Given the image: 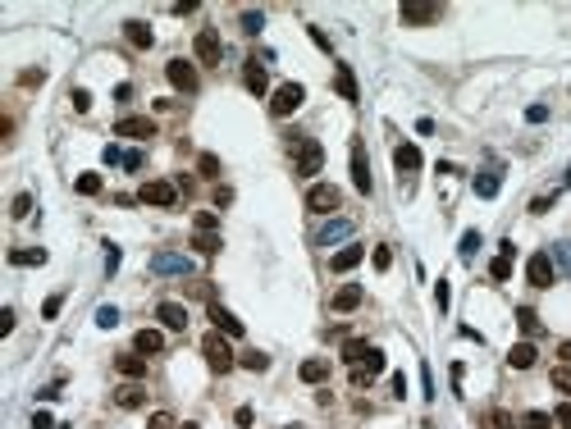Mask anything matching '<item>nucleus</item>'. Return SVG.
<instances>
[{"mask_svg":"<svg viewBox=\"0 0 571 429\" xmlns=\"http://www.w3.org/2000/svg\"><path fill=\"white\" fill-rule=\"evenodd\" d=\"M119 260H124V251L114 247V242H105V274H114V270H119Z\"/></svg>","mask_w":571,"mask_h":429,"instance_id":"nucleus-46","label":"nucleus"},{"mask_svg":"<svg viewBox=\"0 0 571 429\" xmlns=\"http://www.w3.org/2000/svg\"><path fill=\"white\" fill-rule=\"evenodd\" d=\"M338 206H343V192H338L334 183H315V188L306 192V210H315V214H329Z\"/></svg>","mask_w":571,"mask_h":429,"instance_id":"nucleus-7","label":"nucleus"},{"mask_svg":"<svg viewBox=\"0 0 571 429\" xmlns=\"http://www.w3.org/2000/svg\"><path fill=\"white\" fill-rule=\"evenodd\" d=\"M138 201H147V206H174V201H179V188L164 183V179H151V183H142Z\"/></svg>","mask_w":571,"mask_h":429,"instance_id":"nucleus-10","label":"nucleus"},{"mask_svg":"<svg viewBox=\"0 0 571 429\" xmlns=\"http://www.w3.org/2000/svg\"><path fill=\"white\" fill-rule=\"evenodd\" d=\"M548 256H553V265L571 279V242H553V251H548Z\"/></svg>","mask_w":571,"mask_h":429,"instance_id":"nucleus-33","label":"nucleus"},{"mask_svg":"<svg viewBox=\"0 0 571 429\" xmlns=\"http://www.w3.org/2000/svg\"><path fill=\"white\" fill-rule=\"evenodd\" d=\"M334 92L338 96H343V101H361V92H356V78H352V69H347V64H338V69H334Z\"/></svg>","mask_w":571,"mask_h":429,"instance_id":"nucleus-19","label":"nucleus"},{"mask_svg":"<svg viewBox=\"0 0 571 429\" xmlns=\"http://www.w3.org/2000/svg\"><path fill=\"white\" fill-rule=\"evenodd\" d=\"M192 51H197V60H201V64H220V55H224V42H220L215 28H201L197 42H192Z\"/></svg>","mask_w":571,"mask_h":429,"instance_id":"nucleus-9","label":"nucleus"},{"mask_svg":"<svg viewBox=\"0 0 571 429\" xmlns=\"http://www.w3.org/2000/svg\"><path fill=\"white\" fill-rule=\"evenodd\" d=\"M210 320H215V329H220V334H229V338H243V334H247V325H243L238 315H229L220 301H210Z\"/></svg>","mask_w":571,"mask_h":429,"instance_id":"nucleus-16","label":"nucleus"},{"mask_svg":"<svg viewBox=\"0 0 571 429\" xmlns=\"http://www.w3.org/2000/svg\"><path fill=\"white\" fill-rule=\"evenodd\" d=\"M260 28H265V14H260V9H243V32L256 37Z\"/></svg>","mask_w":571,"mask_h":429,"instance_id":"nucleus-39","label":"nucleus"},{"mask_svg":"<svg viewBox=\"0 0 571 429\" xmlns=\"http://www.w3.org/2000/svg\"><path fill=\"white\" fill-rule=\"evenodd\" d=\"M302 101H306V87H302V83H279L275 96H270V114L288 119L293 110H302Z\"/></svg>","mask_w":571,"mask_h":429,"instance_id":"nucleus-2","label":"nucleus"},{"mask_svg":"<svg viewBox=\"0 0 571 429\" xmlns=\"http://www.w3.org/2000/svg\"><path fill=\"white\" fill-rule=\"evenodd\" d=\"M366 356H371V343H361V338H352V343L343 347V361H347V365H366Z\"/></svg>","mask_w":571,"mask_h":429,"instance_id":"nucleus-30","label":"nucleus"},{"mask_svg":"<svg viewBox=\"0 0 571 429\" xmlns=\"http://www.w3.org/2000/svg\"><path fill=\"white\" fill-rule=\"evenodd\" d=\"M96 325H101V329H114V325H119V306H101V310H96Z\"/></svg>","mask_w":571,"mask_h":429,"instance_id":"nucleus-45","label":"nucleus"},{"mask_svg":"<svg viewBox=\"0 0 571 429\" xmlns=\"http://www.w3.org/2000/svg\"><path fill=\"white\" fill-rule=\"evenodd\" d=\"M329 370H334V365H329L325 356H311V361H302V365H297V375H302L306 384H325V379H329Z\"/></svg>","mask_w":571,"mask_h":429,"instance_id":"nucleus-23","label":"nucleus"},{"mask_svg":"<svg viewBox=\"0 0 571 429\" xmlns=\"http://www.w3.org/2000/svg\"><path fill=\"white\" fill-rule=\"evenodd\" d=\"M517 329H521V334H526V338H535V334H539V329H544V325H539V315H535V310H530V306H517Z\"/></svg>","mask_w":571,"mask_h":429,"instance_id":"nucleus-29","label":"nucleus"},{"mask_svg":"<svg viewBox=\"0 0 571 429\" xmlns=\"http://www.w3.org/2000/svg\"><path fill=\"white\" fill-rule=\"evenodd\" d=\"M352 183H356V192H361V197H371V192H375L371 160H366V146H361V142H352Z\"/></svg>","mask_w":571,"mask_h":429,"instance_id":"nucleus-11","label":"nucleus"},{"mask_svg":"<svg viewBox=\"0 0 571 429\" xmlns=\"http://www.w3.org/2000/svg\"><path fill=\"white\" fill-rule=\"evenodd\" d=\"M393 169H398V179H407V174H416V169H421V151H416L411 142L393 146Z\"/></svg>","mask_w":571,"mask_h":429,"instance_id":"nucleus-17","label":"nucleus"},{"mask_svg":"<svg viewBox=\"0 0 571 429\" xmlns=\"http://www.w3.org/2000/svg\"><path fill=\"white\" fill-rule=\"evenodd\" d=\"M55 429H69V425H55Z\"/></svg>","mask_w":571,"mask_h":429,"instance_id":"nucleus-64","label":"nucleus"},{"mask_svg":"<svg viewBox=\"0 0 571 429\" xmlns=\"http://www.w3.org/2000/svg\"><path fill=\"white\" fill-rule=\"evenodd\" d=\"M553 425H563V429H571V406L563 402V406H558V411H553Z\"/></svg>","mask_w":571,"mask_h":429,"instance_id":"nucleus-57","label":"nucleus"},{"mask_svg":"<svg viewBox=\"0 0 571 429\" xmlns=\"http://www.w3.org/2000/svg\"><path fill=\"white\" fill-rule=\"evenodd\" d=\"M164 78H169L174 92H183V96H192L201 87V78H197V69H192L188 60H169V64H164Z\"/></svg>","mask_w":571,"mask_h":429,"instance_id":"nucleus-6","label":"nucleus"},{"mask_svg":"<svg viewBox=\"0 0 571 429\" xmlns=\"http://www.w3.org/2000/svg\"><path fill=\"white\" fill-rule=\"evenodd\" d=\"M147 429H179V425H174V416H169V411H156V416L147 421Z\"/></svg>","mask_w":571,"mask_h":429,"instance_id":"nucleus-51","label":"nucleus"},{"mask_svg":"<svg viewBox=\"0 0 571 429\" xmlns=\"http://www.w3.org/2000/svg\"><path fill=\"white\" fill-rule=\"evenodd\" d=\"M471 188H476V197H485V201H493V197H498V188H503V179H498V174H493V169H480V174H476V183H471Z\"/></svg>","mask_w":571,"mask_h":429,"instance_id":"nucleus-24","label":"nucleus"},{"mask_svg":"<svg viewBox=\"0 0 571 429\" xmlns=\"http://www.w3.org/2000/svg\"><path fill=\"white\" fill-rule=\"evenodd\" d=\"M558 356H563L567 365H571V343H563V347H558Z\"/></svg>","mask_w":571,"mask_h":429,"instance_id":"nucleus-62","label":"nucleus"},{"mask_svg":"<svg viewBox=\"0 0 571 429\" xmlns=\"http://www.w3.org/2000/svg\"><path fill=\"white\" fill-rule=\"evenodd\" d=\"M553 388H563V393L571 397V370H567V365H558V370H553Z\"/></svg>","mask_w":571,"mask_h":429,"instance_id":"nucleus-49","label":"nucleus"},{"mask_svg":"<svg viewBox=\"0 0 571 429\" xmlns=\"http://www.w3.org/2000/svg\"><path fill=\"white\" fill-rule=\"evenodd\" d=\"M9 214H14V219H28V214H32V197H28V192H18V197L9 201Z\"/></svg>","mask_w":571,"mask_h":429,"instance_id":"nucleus-41","label":"nucleus"},{"mask_svg":"<svg viewBox=\"0 0 571 429\" xmlns=\"http://www.w3.org/2000/svg\"><path fill=\"white\" fill-rule=\"evenodd\" d=\"M151 274H160V279H188L192 274V256H183V251H156V256H151Z\"/></svg>","mask_w":571,"mask_h":429,"instance_id":"nucleus-3","label":"nucleus"},{"mask_svg":"<svg viewBox=\"0 0 571 429\" xmlns=\"http://www.w3.org/2000/svg\"><path fill=\"white\" fill-rule=\"evenodd\" d=\"M398 18L407 28H430V23H439V18H443V5H421V0H407V5L398 9Z\"/></svg>","mask_w":571,"mask_h":429,"instance_id":"nucleus-5","label":"nucleus"},{"mask_svg":"<svg viewBox=\"0 0 571 429\" xmlns=\"http://www.w3.org/2000/svg\"><path fill=\"white\" fill-rule=\"evenodd\" d=\"M548 119V105H530L526 110V123H544Z\"/></svg>","mask_w":571,"mask_h":429,"instance_id":"nucleus-53","label":"nucleus"},{"mask_svg":"<svg viewBox=\"0 0 571 429\" xmlns=\"http://www.w3.org/2000/svg\"><path fill=\"white\" fill-rule=\"evenodd\" d=\"M535 361H539L535 343H517V347H512V352H507V365H512V370H530V365H535Z\"/></svg>","mask_w":571,"mask_h":429,"instance_id":"nucleus-26","label":"nucleus"},{"mask_svg":"<svg viewBox=\"0 0 571 429\" xmlns=\"http://www.w3.org/2000/svg\"><path fill=\"white\" fill-rule=\"evenodd\" d=\"M114 365H119L124 379H142V375H147V356H142V352H124V356H114Z\"/></svg>","mask_w":571,"mask_h":429,"instance_id":"nucleus-22","label":"nucleus"},{"mask_svg":"<svg viewBox=\"0 0 571 429\" xmlns=\"http://www.w3.org/2000/svg\"><path fill=\"white\" fill-rule=\"evenodd\" d=\"M361 297H366L361 284H343V288L334 292V310H356V306H361Z\"/></svg>","mask_w":571,"mask_h":429,"instance_id":"nucleus-25","label":"nucleus"},{"mask_svg":"<svg viewBox=\"0 0 571 429\" xmlns=\"http://www.w3.org/2000/svg\"><path fill=\"white\" fill-rule=\"evenodd\" d=\"M512 260H517V256H498V260L489 265V279H493V284H507V279H512Z\"/></svg>","mask_w":571,"mask_h":429,"instance_id":"nucleus-36","label":"nucleus"},{"mask_svg":"<svg viewBox=\"0 0 571 429\" xmlns=\"http://www.w3.org/2000/svg\"><path fill=\"white\" fill-rule=\"evenodd\" d=\"M114 138H138V142H147V138H156V119H147V114H124V119L114 123Z\"/></svg>","mask_w":571,"mask_h":429,"instance_id":"nucleus-8","label":"nucleus"},{"mask_svg":"<svg viewBox=\"0 0 571 429\" xmlns=\"http://www.w3.org/2000/svg\"><path fill=\"white\" fill-rule=\"evenodd\" d=\"M133 347H138L142 356H160L164 352V334H160V329H142V334L133 338Z\"/></svg>","mask_w":571,"mask_h":429,"instance_id":"nucleus-21","label":"nucleus"},{"mask_svg":"<svg viewBox=\"0 0 571 429\" xmlns=\"http://www.w3.org/2000/svg\"><path fill=\"white\" fill-rule=\"evenodd\" d=\"M197 169H201V179H220V160H215V155H201V160H197Z\"/></svg>","mask_w":571,"mask_h":429,"instance_id":"nucleus-44","label":"nucleus"},{"mask_svg":"<svg viewBox=\"0 0 571 429\" xmlns=\"http://www.w3.org/2000/svg\"><path fill=\"white\" fill-rule=\"evenodd\" d=\"M18 83H23V87H42V83H46V69H28Z\"/></svg>","mask_w":571,"mask_h":429,"instance_id":"nucleus-52","label":"nucleus"},{"mask_svg":"<svg viewBox=\"0 0 571 429\" xmlns=\"http://www.w3.org/2000/svg\"><path fill=\"white\" fill-rule=\"evenodd\" d=\"M234 421H238V429H247V425H251V406H238V416H234Z\"/></svg>","mask_w":571,"mask_h":429,"instance_id":"nucleus-61","label":"nucleus"},{"mask_svg":"<svg viewBox=\"0 0 571 429\" xmlns=\"http://www.w3.org/2000/svg\"><path fill=\"white\" fill-rule=\"evenodd\" d=\"M526 279H530V288H553V284H558L553 256H548V251H535V256L526 260Z\"/></svg>","mask_w":571,"mask_h":429,"instance_id":"nucleus-4","label":"nucleus"},{"mask_svg":"<svg viewBox=\"0 0 571 429\" xmlns=\"http://www.w3.org/2000/svg\"><path fill=\"white\" fill-rule=\"evenodd\" d=\"M201 356H206V365L215 370V375H229V370L238 365L234 347H229V338L220 334V329H215V334H206V338H201Z\"/></svg>","mask_w":571,"mask_h":429,"instance_id":"nucleus-1","label":"nucleus"},{"mask_svg":"<svg viewBox=\"0 0 571 429\" xmlns=\"http://www.w3.org/2000/svg\"><path fill=\"white\" fill-rule=\"evenodd\" d=\"M60 310H64V292H55V297H46V301H42V320H55Z\"/></svg>","mask_w":571,"mask_h":429,"instance_id":"nucleus-43","label":"nucleus"},{"mask_svg":"<svg viewBox=\"0 0 571 429\" xmlns=\"http://www.w3.org/2000/svg\"><path fill=\"white\" fill-rule=\"evenodd\" d=\"M69 101H73V110H78V114H87V110H92V92H87V87H78V92H73Z\"/></svg>","mask_w":571,"mask_h":429,"instance_id":"nucleus-48","label":"nucleus"},{"mask_svg":"<svg viewBox=\"0 0 571 429\" xmlns=\"http://www.w3.org/2000/svg\"><path fill=\"white\" fill-rule=\"evenodd\" d=\"M371 260H375V270L384 274V270L393 265V251H389V247H375V251H371Z\"/></svg>","mask_w":571,"mask_h":429,"instance_id":"nucleus-47","label":"nucleus"},{"mask_svg":"<svg viewBox=\"0 0 571 429\" xmlns=\"http://www.w3.org/2000/svg\"><path fill=\"white\" fill-rule=\"evenodd\" d=\"M114 402H119V406H124V411H138V406H142V402H147V393H142V388H138V384H124V388H119V393H114Z\"/></svg>","mask_w":571,"mask_h":429,"instance_id":"nucleus-28","label":"nucleus"},{"mask_svg":"<svg viewBox=\"0 0 571 429\" xmlns=\"http://www.w3.org/2000/svg\"><path fill=\"white\" fill-rule=\"evenodd\" d=\"M124 37H128V46H138V51H151V42H156V32H151L142 18H128V23H124Z\"/></svg>","mask_w":571,"mask_h":429,"instance_id":"nucleus-18","label":"nucleus"},{"mask_svg":"<svg viewBox=\"0 0 571 429\" xmlns=\"http://www.w3.org/2000/svg\"><path fill=\"white\" fill-rule=\"evenodd\" d=\"M366 260V247H356V242H347L343 251H334V256H329V270H334V274H347V270H356Z\"/></svg>","mask_w":571,"mask_h":429,"instance_id":"nucleus-15","label":"nucleus"},{"mask_svg":"<svg viewBox=\"0 0 571 429\" xmlns=\"http://www.w3.org/2000/svg\"><path fill=\"white\" fill-rule=\"evenodd\" d=\"M192 247H197L201 256H220V247H224V242H220V233H197V238H192Z\"/></svg>","mask_w":571,"mask_h":429,"instance_id":"nucleus-31","label":"nucleus"},{"mask_svg":"<svg viewBox=\"0 0 571 429\" xmlns=\"http://www.w3.org/2000/svg\"><path fill=\"white\" fill-rule=\"evenodd\" d=\"M306 32H311V42H315V46H320V51L329 55V37H325V28H315V23H311V28H306Z\"/></svg>","mask_w":571,"mask_h":429,"instance_id":"nucleus-54","label":"nucleus"},{"mask_svg":"<svg viewBox=\"0 0 571 429\" xmlns=\"http://www.w3.org/2000/svg\"><path fill=\"white\" fill-rule=\"evenodd\" d=\"M243 83H247V92H256V96H265V60H251L243 64Z\"/></svg>","mask_w":571,"mask_h":429,"instance_id":"nucleus-20","label":"nucleus"},{"mask_svg":"<svg viewBox=\"0 0 571 429\" xmlns=\"http://www.w3.org/2000/svg\"><path fill=\"white\" fill-rule=\"evenodd\" d=\"M434 306H439V310L452 306V288H448V279H439V284H434Z\"/></svg>","mask_w":571,"mask_h":429,"instance_id":"nucleus-42","label":"nucleus"},{"mask_svg":"<svg viewBox=\"0 0 571 429\" xmlns=\"http://www.w3.org/2000/svg\"><path fill=\"white\" fill-rule=\"evenodd\" d=\"M238 365L251 370V375H260V370H270V356H265V352H247L243 361H238Z\"/></svg>","mask_w":571,"mask_h":429,"instance_id":"nucleus-40","label":"nucleus"},{"mask_svg":"<svg viewBox=\"0 0 571 429\" xmlns=\"http://www.w3.org/2000/svg\"><path fill=\"white\" fill-rule=\"evenodd\" d=\"M156 320L164 329H174V334H183V329H188V306H183V301H160Z\"/></svg>","mask_w":571,"mask_h":429,"instance_id":"nucleus-14","label":"nucleus"},{"mask_svg":"<svg viewBox=\"0 0 571 429\" xmlns=\"http://www.w3.org/2000/svg\"><path fill=\"white\" fill-rule=\"evenodd\" d=\"M352 233H356L352 219H329V224H320V233H315V247H334V242H347Z\"/></svg>","mask_w":571,"mask_h":429,"instance_id":"nucleus-13","label":"nucleus"},{"mask_svg":"<svg viewBox=\"0 0 571 429\" xmlns=\"http://www.w3.org/2000/svg\"><path fill=\"white\" fill-rule=\"evenodd\" d=\"M389 384H393V397H407V375H402V370L389 379Z\"/></svg>","mask_w":571,"mask_h":429,"instance_id":"nucleus-56","label":"nucleus"},{"mask_svg":"<svg viewBox=\"0 0 571 429\" xmlns=\"http://www.w3.org/2000/svg\"><path fill=\"white\" fill-rule=\"evenodd\" d=\"M421 388H425V397H439L434 393V379H430V365H421Z\"/></svg>","mask_w":571,"mask_h":429,"instance_id":"nucleus-59","label":"nucleus"},{"mask_svg":"<svg viewBox=\"0 0 571 429\" xmlns=\"http://www.w3.org/2000/svg\"><path fill=\"white\" fill-rule=\"evenodd\" d=\"M192 224H197V233H215L220 229V214L215 210H197V214H192Z\"/></svg>","mask_w":571,"mask_h":429,"instance_id":"nucleus-38","label":"nucleus"},{"mask_svg":"<svg viewBox=\"0 0 571 429\" xmlns=\"http://www.w3.org/2000/svg\"><path fill=\"white\" fill-rule=\"evenodd\" d=\"M485 429H517V421H512L507 411H498V406H493V411H485V421H480Z\"/></svg>","mask_w":571,"mask_h":429,"instance_id":"nucleus-35","label":"nucleus"},{"mask_svg":"<svg viewBox=\"0 0 571 429\" xmlns=\"http://www.w3.org/2000/svg\"><path fill=\"white\" fill-rule=\"evenodd\" d=\"M9 265H46V251L42 247H14L9 251Z\"/></svg>","mask_w":571,"mask_h":429,"instance_id":"nucleus-27","label":"nucleus"},{"mask_svg":"<svg viewBox=\"0 0 571 429\" xmlns=\"http://www.w3.org/2000/svg\"><path fill=\"white\" fill-rule=\"evenodd\" d=\"M183 429H201V425H183Z\"/></svg>","mask_w":571,"mask_h":429,"instance_id":"nucleus-63","label":"nucleus"},{"mask_svg":"<svg viewBox=\"0 0 571 429\" xmlns=\"http://www.w3.org/2000/svg\"><path fill=\"white\" fill-rule=\"evenodd\" d=\"M320 164H325L320 142H311V138H297V174H320Z\"/></svg>","mask_w":571,"mask_h":429,"instance_id":"nucleus-12","label":"nucleus"},{"mask_svg":"<svg viewBox=\"0 0 571 429\" xmlns=\"http://www.w3.org/2000/svg\"><path fill=\"white\" fill-rule=\"evenodd\" d=\"M548 210H553V197H535V201H530V214H548Z\"/></svg>","mask_w":571,"mask_h":429,"instance_id":"nucleus-55","label":"nucleus"},{"mask_svg":"<svg viewBox=\"0 0 571 429\" xmlns=\"http://www.w3.org/2000/svg\"><path fill=\"white\" fill-rule=\"evenodd\" d=\"M101 155H105V164H124V151H119V146H114V142H110V146H105V151H101Z\"/></svg>","mask_w":571,"mask_h":429,"instance_id":"nucleus-58","label":"nucleus"},{"mask_svg":"<svg viewBox=\"0 0 571 429\" xmlns=\"http://www.w3.org/2000/svg\"><path fill=\"white\" fill-rule=\"evenodd\" d=\"M476 251H480V233H476V229H467V233H462L457 256H462V260H476Z\"/></svg>","mask_w":571,"mask_h":429,"instance_id":"nucleus-34","label":"nucleus"},{"mask_svg":"<svg viewBox=\"0 0 571 429\" xmlns=\"http://www.w3.org/2000/svg\"><path fill=\"white\" fill-rule=\"evenodd\" d=\"M142 164H147V155H142V151H124V169H128V174H138Z\"/></svg>","mask_w":571,"mask_h":429,"instance_id":"nucleus-50","label":"nucleus"},{"mask_svg":"<svg viewBox=\"0 0 571 429\" xmlns=\"http://www.w3.org/2000/svg\"><path fill=\"white\" fill-rule=\"evenodd\" d=\"M32 429H55V421H51L46 411H37V416H32Z\"/></svg>","mask_w":571,"mask_h":429,"instance_id":"nucleus-60","label":"nucleus"},{"mask_svg":"<svg viewBox=\"0 0 571 429\" xmlns=\"http://www.w3.org/2000/svg\"><path fill=\"white\" fill-rule=\"evenodd\" d=\"M517 429H553V416H548V411H526L517 421Z\"/></svg>","mask_w":571,"mask_h":429,"instance_id":"nucleus-32","label":"nucleus"},{"mask_svg":"<svg viewBox=\"0 0 571 429\" xmlns=\"http://www.w3.org/2000/svg\"><path fill=\"white\" fill-rule=\"evenodd\" d=\"M73 188H78V197H96V192H101V174H78Z\"/></svg>","mask_w":571,"mask_h":429,"instance_id":"nucleus-37","label":"nucleus"}]
</instances>
